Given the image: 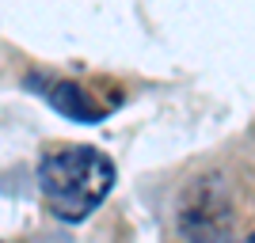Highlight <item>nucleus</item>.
<instances>
[{
    "label": "nucleus",
    "mask_w": 255,
    "mask_h": 243,
    "mask_svg": "<svg viewBox=\"0 0 255 243\" xmlns=\"http://www.w3.org/2000/svg\"><path fill=\"white\" fill-rule=\"evenodd\" d=\"M115 160L92 145H57L38 160V190L46 209L65 224H80L115 190Z\"/></svg>",
    "instance_id": "f257e3e1"
},
{
    "label": "nucleus",
    "mask_w": 255,
    "mask_h": 243,
    "mask_svg": "<svg viewBox=\"0 0 255 243\" xmlns=\"http://www.w3.org/2000/svg\"><path fill=\"white\" fill-rule=\"evenodd\" d=\"M46 103L53 110H61L65 118H73L80 126H96L99 118H107L115 106L107 103H96V95H88V87H80L76 80H53L46 87Z\"/></svg>",
    "instance_id": "f03ea898"
},
{
    "label": "nucleus",
    "mask_w": 255,
    "mask_h": 243,
    "mask_svg": "<svg viewBox=\"0 0 255 243\" xmlns=\"http://www.w3.org/2000/svg\"><path fill=\"white\" fill-rule=\"evenodd\" d=\"M217 243H233V240H217Z\"/></svg>",
    "instance_id": "7ed1b4c3"
},
{
    "label": "nucleus",
    "mask_w": 255,
    "mask_h": 243,
    "mask_svg": "<svg viewBox=\"0 0 255 243\" xmlns=\"http://www.w3.org/2000/svg\"><path fill=\"white\" fill-rule=\"evenodd\" d=\"M248 243H255V236H252V240H248Z\"/></svg>",
    "instance_id": "20e7f679"
}]
</instances>
